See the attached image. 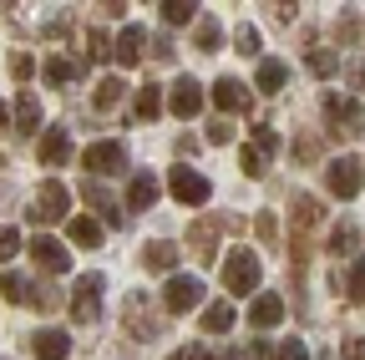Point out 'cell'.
I'll return each mask as SVG.
<instances>
[{
	"label": "cell",
	"mask_w": 365,
	"mask_h": 360,
	"mask_svg": "<svg viewBox=\"0 0 365 360\" xmlns=\"http://www.w3.org/2000/svg\"><path fill=\"white\" fill-rule=\"evenodd\" d=\"M16 254H21V234L16 229H0V264L16 259Z\"/></svg>",
	"instance_id": "cell-39"
},
{
	"label": "cell",
	"mask_w": 365,
	"mask_h": 360,
	"mask_svg": "<svg viewBox=\"0 0 365 360\" xmlns=\"http://www.w3.org/2000/svg\"><path fill=\"white\" fill-rule=\"evenodd\" d=\"M350 299H355V304H365V259H355V264H350Z\"/></svg>",
	"instance_id": "cell-36"
},
{
	"label": "cell",
	"mask_w": 365,
	"mask_h": 360,
	"mask_svg": "<svg viewBox=\"0 0 365 360\" xmlns=\"http://www.w3.org/2000/svg\"><path fill=\"white\" fill-rule=\"evenodd\" d=\"M304 61H309L314 76H335V71H340V56H335V51H304Z\"/></svg>",
	"instance_id": "cell-33"
},
{
	"label": "cell",
	"mask_w": 365,
	"mask_h": 360,
	"mask_svg": "<svg viewBox=\"0 0 365 360\" xmlns=\"http://www.w3.org/2000/svg\"><path fill=\"white\" fill-rule=\"evenodd\" d=\"M254 153H264V158H274V153H279V132H274L269 122H259L254 127V143H249Z\"/></svg>",
	"instance_id": "cell-32"
},
{
	"label": "cell",
	"mask_w": 365,
	"mask_h": 360,
	"mask_svg": "<svg viewBox=\"0 0 365 360\" xmlns=\"http://www.w3.org/2000/svg\"><path fill=\"white\" fill-rule=\"evenodd\" d=\"M36 153H41V163H46V168H61V163L71 158V132H66V127L41 132V148H36Z\"/></svg>",
	"instance_id": "cell-17"
},
{
	"label": "cell",
	"mask_w": 365,
	"mask_h": 360,
	"mask_svg": "<svg viewBox=\"0 0 365 360\" xmlns=\"http://www.w3.org/2000/svg\"><path fill=\"white\" fill-rule=\"evenodd\" d=\"M345 360H365V340H345Z\"/></svg>",
	"instance_id": "cell-47"
},
{
	"label": "cell",
	"mask_w": 365,
	"mask_h": 360,
	"mask_svg": "<svg viewBox=\"0 0 365 360\" xmlns=\"http://www.w3.org/2000/svg\"><path fill=\"white\" fill-rule=\"evenodd\" d=\"M294 11H299L294 0H279V6H274V16H279V21H294Z\"/></svg>",
	"instance_id": "cell-48"
},
{
	"label": "cell",
	"mask_w": 365,
	"mask_h": 360,
	"mask_svg": "<svg viewBox=\"0 0 365 360\" xmlns=\"http://www.w3.org/2000/svg\"><path fill=\"white\" fill-rule=\"evenodd\" d=\"M259 92H284V81H289V66L284 61H259Z\"/></svg>",
	"instance_id": "cell-24"
},
{
	"label": "cell",
	"mask_w": 365,
	"mask_h": 360,
	"mask_svg": "<svg viewBox=\"0 0 365 360\" xmlns=\"http://www.w3.org/2000/svg\"><path fill=\"white\" fill-rule=\"evenodd\" d=\"M112 56H117V66H137V61L148 56V31H143V26H122Z\"/></svg>",
	"instance_id": "cell-14"
},
{
	"label": "cell",
	"mask_w": 365,
	"mask_h": 360,
	"mask_svg": "<svg viewBox=\"0 0 365 360\" xmlns=\"http://www.w3.org/2000/svg\"><path fill=\"white\" fill-rule=\"evenodd\" d=\"M259 274H264V264L254 249H228V259H223V289L228 294H254Z\"/></svg>",
	"instance_id": "cell-1"
},
{
	"label": "cell",
	"mask_w": 365,
	"mask_h": 360,
	"mask_svg": "<svg viewBox=\"0 0 365 360\" xmlns=\"http://www.w3.org/2000/svg\"><path fill=\"white\" fill-rule=\"evenodd\" d=\"M31 71H36L31 51H11V76H16V81H31Z\"/></svg>",
	"instance_id": "cell-37"
},
{
	"label": "cell",
	"mask_w": 365,
	"mask_h": 360,
	"mask_svg": "<svg viewBox=\"0 0 365 360\" xmlns=\"http://www.w3.org/2000/svg\"><path fill=\"white\" fill-rule=\"evenodd\" d=\"M31 309H56L61 304V294L51 289V284H31V299H26Z\"/></svg>",
	"instance_id": "cell-34"
},
{
	"label": "cell",
	"mask_w": 365,
	"mask_h": 360,
	"mask_svg": "<svg viewBox=\"0 0 365 360\" xmlns=\"http://www.w3.org/2000/svg\"><path fill=\"white\" fill-rule=\"evenodd\" d=\"M11 117H16V127H21V132H36V127H41V102L21 92V97H16V107H11Z\"/></svg>",
	"instance_id": "cell-27"
},
{
	"label": "cell",
	"mask_w": 365,
	"mask_h": 360,
	"mask_svg": "<svg viewBox=\"0 0 365 360\" xmlns=\"http://www.w3.org/2000/svg\"><path fill=\"white\" fill-rule=\"evenodd\" d=\"M81 163H86V173H91V178H97V173H122L127 148H122V143H91V148L81 153Z\"/></svg>",
	"instance_id": "cell-12"
},
{
	"label": "cell",
	"mask_w": 365,
	"mask_h": 360,
	"mask_svg": "<svg viewBox=\"0 0 365 360\" xmlns=\"http://www.w3.org/2000/svg\"><path fill=\"white\" fill-rule=\"evenodd\" d=\"M355 244H360V229H355V223H335L330 249H335V254H355Z\"/></svg>",
	"instance_id": "cell-30"
},
{
	"label": "cell",
	"mask_w": 365,
	"mask_h": 360,
	"mask_svg": "<svg viewBox=\"0 0 365 360\" xmlns=\"http://www.w3.org/2000/svg\"><path fill=\"white\" fill-rule=\"evenodd\" d=\"M350 86H355V92H365V61L350 66Z\"/></svg>",
	"instance_id": "cell-46"
},
{
	"label": "cell",
	"mask_w": 365,
	"mask_h": 360,
	"mask_svg": "<svg viewBox=\"0 0 365 360\" xmlns=\"http://www.w3.org/2000/svg\"><path fill=\"white\" fill-rule=\"evenodd\" d=\"M158 193H163V188H158V178H153V173H137V178H132V188H127V208H132V213H148V208L158 203Z\"/></svg>",
	"instance_id": "cell-20"
},
{
	"label": "cell",
	"mask_w": 365,
	"mask_h": 360,
	"mask_svg": "<svg viewBox=\"0 0 365 360\" xmlns=\"http://www.w3.org/2000/svg\"><path fill=\"white\" fill-rule=\"evenodd\" d=\"M228 229V218H218V213H203V218H193V229H188V249L203 259V264H213V244H218V234Z\"/></svg>",
	"instance_id": "cell-9"
},
{
	"label": "cell",
	"mask_w": 365,
	"mask_h": 360,
	"mask_svg": "<svg viewBox=\"0 0 365 360\" xmlns=\"http://www.w3.org/2000/svg\"><path fill=\"white\" fill-rule=\"evenodd\" d=\"M168 193H173V198H178L182 208H188V203L198 208V203H208V193H213V183H208V178H203V173H193L188 163H178V168L168 173Z\"/></svg>",
	"instance_id": "cell-3"
},
{
	"label": "cell",
	"mask_w": 365,
	"mask_h": 360,
	"mask_svg": "<svg viewBox=\"0 0 365 360\" xmlns=\"http://www.w3.org/2000/svg\"><path fill=\"white\" fill-rule=\"evenodd\" d=\"M325 183H330L335 198H355V193L365 188V168H360V158H335V163L325 168Z\"/></svg>",
	"instance_id": "cell-6"
},
{
	"label": "cell",
	"mask_w": 365,
	"mask_h": 360,
	"mask_svg": "<svg viewBox=\"0 0 365 360\" xmlns=\"http://www.w3.org/2000/svg\"><path fill=\"white\" fill-rule=\"evenodd\" d=\"M163 304H168V314H188V309H198V304H203V279H193V274H173L168 289H163Z\"/></svg>",
	"instance_id": "cell-7"
},
{
	"label": "cell",
	"mask_w": 365,
	"mask_h": 360,
	"mask_svg": "<svg viewBox=\"0 0 365 360\" xmlns=\"http://www.w3.org/2000/svg\"><path fill=\"white\" fill-rule=\"evenodd\" d=\"M274 360H309V350H304V340H284Z\"/></svg>",
	"instance_id": "cell-44"
},
{
	"label": "cell",
	"mask_w": 365,
	"mask_h": 360,
	"mask_svg": "<svg viewBox=\"0 0 365 360\" xmlns=\"http://www.w3.org/2000/svg\"><path fill=\"white\" fill-rule=\"evenodd\" d=\"M66 213H71V188L56 183V178H46L36 188V198H31V208H26V218L31 223H61Z\"/></svg>",
	"instance_id": "cell-2"
},
{
	"label": "cell",
	"mask_w": 365,
	"mask_h": 360,
	"mask_svg": "<svg viewBox=\"0 0 365 360\" xmlns=\"http://www.w3.org/2000/svg\"><path fill=\"white\" fill-rule=\"evenodd\" d=\"M198 51H218V26L213 21H198Z\"/></svg>",
	"instance_id": "cell-40"
},
{
	"label": "cell",
	"mask_w": 365,
	"mask_h": 360,
	"mask_svg": "<svg viewBox=\"0 0 365 360\" xmlns=\"http://www.w3.org/2000/svg\"><path fill=\"white\" fill-rule=\"evenodd\" d=\"M234 320H239V314H234V304H228V299H218V304H208V309H203V330H208V335L234 330Z\"/></svg>",
	"instance_id": "cell-23"
},
{
	"label": "cell",
	"mask_w": 365,
	"mask_h": 360,
	"mask_svg": "<svg viewBox=\"0 0 365 360\" xmlns=\"http://www.w3.org/2000/svg\"><path fill=\"white\" fill-rule=\"evenodd\" d=\"M234 46H239V56H259V31L254 26H239L234 31Z\"/></svg>",
	"instance_id": "cell-35"
},
{
	"label": "cell",
	"mask_w": 365,
	"mask_h": 360,
	"mask_svg": "<svg viewBox=\"0 0 365 360\" xmlns=\"http://www.w3.org/2000/svg\"><path fill=\"white\" fill-rule=\"evenodd\" d=\"M31 259L46 269V274H61V269L71 264V254H66V244H56L51 234H36L31 239Z\"/></svg>",
	"instance_id": "cell-13"
},
{
	"label": "cell",
	"mask_w": 365,
	"mask_h": 360,
	"mask_svg": "<svg viewBox=\"0 0 365 360\" xmlns=\"http://www.w3.org/2000/svg\"><path fill=\"white\" fill-rule=\"evenodd\" d=\"M168 360H198V350H193V345H182V350H173Z\"/></svg>",
	"instance_id": "cell-49"
},
{
	"label": "cell",
	"mask_w": 365,
	"mask_h": 360,
	"mask_svg": "<svg viewBox=\"0 0 365 360\" xmlns=\"http://www.w3.org/2000/svg\"><path fill=\"white\" fill-rule=\"evenodd\" d=\"M0 132H11V107L0 102Z\"/></svg>",
	"instance_id": "cell-50"
},
{
	"label": "cell",
	"mask_w": 365,
	"mask_h": 360,
	"mask_svg": "<svg viewBox=\"0 0 365 360\" xmlns=\"http://www.w3.org/2000/svg\"><path fill=\"white\" fill-rule=\"evenodd\" d=\"M76 76H81V66L66 61V56H51V61H46V81H51V86H66V81H76Z\"/></svg>",
	"instance_id": "cell-29"
},
{
	"label": "cell",
	"mask_w": 365,
	"mask_h": 360,
	"mask_svg": "<svg viewBox=\"0 0 365 360\" xmlns=\"http://www.w3.org/2000/svg\"><path fill=\"white\" fill-rule=\"evenodd\" d=\"M319 218H325V208H319V198L299 193V198H294V254H304V234L314 229Z\"/></svg>",
	"instance_id": "cell-15"
},
{
	"label": "cell",
	"mask_w": 365,
	"mask_h": 360,
	"mask_svg": "<svg viewBox=\"0 0 365 360\" xmlns=\"http://www.w3.org/2000/svg\"><path fill=\"white\" fill-rule=\"evenodd\" d=\"M143 264L153 269V274H173V269H178V244H168V239H153V244L143 249Z\"/></svg>",
	"instance_id": "cell-21"
},
{
	"label": "cell",
	"mask_w": 365,
	"mask_h": 360,
	"mask_svg": "<svg viewBox=\"0 0 365 360\" xmlns=\"http://www.w3.org/2000/svg\"><path fill=\"white\" fill-rule=\"evenodd\" d=\"M168 107H173V117H182V122L198 117V112H203V86H198L193 76H178L173 92H168Z\"/></svg>",
	"instance_id": "cell-11"
},
{
	"label": "cell",
	"mask_w": 365,
	"mask_h": 360,
	"mask_svg": "<svg viewBox=\"0 0 365 360\" xmlns=\"http://www.w3.org/2000/svg\"><path fill=\"white\" fill-rule=\"evenodd\" d=\"M122 92H127V86H122L117 76H107V81H97V92H91V107H97V112H112V107H122Z\"/></svg>",
	"instance_id": "cell-26"
},
{
	"label": "cell",
	"mask_w": 365,
	"mask_h": 360,
	"mask_svg": "<svg viewBox=\"0 0 365 360\" xmlns=\"http://www.w3.org/2000/svg\"><path fill=\"white\" fill-rule=\"evenodd\" d=\"M213 107L228 112V117H234V112H249V107H254V92H249L244 81H234V76H218V81H213Z\"/></svg>",
	"instance_id": "cell-10"
},
{
	"label": "cell",
	"mask_w": 365,
	"mask_h": 360,
	"mask_svg": "<svg viewBox=\"0 0 365 360\" xmlns=\"http://www.w3.org/2000/svg\"><path fill=\"white\" fill-rule=\"evenodd\" d=\"M239 168H244L249 178H264V153H254V148H239Z\"/></svg>",
	"instance_id": "cell-38"
},
{
	"label": "cell",
	"mask_w": 365,
	"mask_h": 360,
	"mask_svg": "<svg viewBox=\"0 0 365 360\" xmlns=\"http://www.w3.org/2000/svg\"><path fill=\"white\" fill-rule=\"evenodd\" d=\"M122 320H127V335L132 340H153L158 335V314H153V304L143 294H127L122 299Z\"/></svg>",
	"instance_id": "cell-8"
},
{
	"label": "cell",
	"mask_w": 365,
	"mask_h": 360,
	"mask_svg": "<svg viewBox=\"0 0 365 360\" xmlns=\"http://www.w3.org/2000/svg\"><path fill=\"white\" fill-rule=\"evenodd\" d=\"M66 239L81 244V249H97V244H102V223H97V218H71V223H66Z\"/></svg>",
	"instance_id": "cell-22"
},
{
	"label": "cell",
	"mask_w": 365,
	"mask_h": 360,
	"mask_svg": "<svg viewBox=\"0 0 365 360\" xmlns=\"http://www.w3.org/2000/svg\"><path fill=\"white\" fill-rule=\"evenodd\" d=\"M158 11H163V21H168V26H188V21L198 16V6H193V0H163Z\"/></svg>",
	"instance_id": "cell-28"
},
{
	"label": "cell",
	"mask_w": 365,
	"mask_h": 360,
	"mask_svg": "<svg viewBox=\"0 0 365 360\" xmlns=\"http://www.w3.org/2000/svg\"><path fill=\"white\" fill-rule=\"evenodd\" d=\"M81 193H86V203L91 208H97L107 223H112V229H122V223H127V213H117V203H112V193L102 188V178H86V183H81Z\"/></svg>",
	"instance_id": "cell-18"
},
{
	"label": "cell",
	"mask_w": 365,
	"mask_h": 360,
	"mask_svg": "<svg viewBox=\"0 0 365 360\" xmlns=\"http://www.w3.org/2000/svg\"><path fill=\"white\" fill-rule=\"evenodd\" d=\"M31 350H36V360H66V350H71V335L66 330H36L31 335Z\"/></svg>",
	"instance_id": "cell-16"
},
{
	"label": "cell",
	"mask_w": 365,
	"mask_h": 360,
	"mask_svg": "<svg viewBox=\"0 0 365 360\" xmlns=\"http://www.w3.org/2000/svg\"><path fill=\"white\" fill-rule=\"evenodd\" d=\"M335 36L355 46V41H360V21H355V16H340V21H335Z\"/></svg>",
	"instance_id": "cell-42"
},
{
	"label": "cell",
	"mask_w": 365,
	"mask_h": 360,
	"mask_svg": "<svg viewBox=\"0 0 365 360\" xmlns=\"http://www.w3.org/2000/svg\"><path fill=\"white\" fill-rule=\"evenodd\" d=\"M102 274H81L76 279V289H71V320L76 325H91V320H97V314H102Z\"/></svg>",
	"instance_id": "cell-4"
},
{
	"label": "cell",
	"mask_w": 365,
	"mask_h": 360,
	"mask_svg": "<svg viewBox=\"0 0 365 360\" xmlns=\"http://www.w3.org/2000/svg\"><path fill=\"white\" fill-rule=\"evenodd\" d=\"M228 138H234V127H228V122H213L208 127V143H228Z\"/></svg>",
	"instance_id": "cell-45"
},
{
	"label": "cell",
	"mask_w": 365,
	"mask_h": 360,
	"mask_svg": "<svg viewBox=\"0 0 365 360\" xmlns=\"http://www.w3.org/2000/svg\"><path fill=\"white\" fill-rule=\"evenodd\" d=\"M294 158H299V163H314V158H319V138H309V132H304V138L294 143Z\"/></svg>",
	"instance_id": "cell-43"
},
{
	"label": "cell",
	"mask_w": 365,
	"mask_h": 360,
	"mask_svg": "<svg viewBox=\"0 0 365 360\" xmlns=\"http://www.w3.org/2000/svg\"><path fill=\"white\" fill-rule=\"evenodd\" d=\"M86 46H91V51H86L91 61H107V51H112V46H107V36H102V31H86Z\"/></svg>",
	"instance_id": "cell-41"
},
{
	"label": "cell",
	"mask_w": 365,
	"mask_h": 360,
	"mask_svg": "<svg viewBox=\"0 0 365 360\" xmlns=\"http://www.w3.org/2000/svg\"><path fill=\"white\" fill-rule=\"evenodd\" d=\"M279 320H284V299H279V294H259V299L249 304V325H254V330H274Z\"/></svg>",
	"instance_id": "cell-19"
},
{
	"label": "cell",
	"mask_w": 365,
	"mask_h": 360,
	"mask_svg": "<svg viewBox=\"0 0 365 360\" xmlns=\"http://www.w3.org/2000/svg\"><path fill=\"white\" fill-rule=\"evenodd\" d=\"M132 112L143 117V122H153V117L163 112V86H153V81H148V86H137V102H132Z\"/></svg>",
	"instance_id": "cell-25"
},
{
	"label": "cell",
	"mask_w": 365,
	"mask_h": 360,
	"mask_svg": "<svg viewBox=\"0 0 365 360\" xmlns=\"http://www.w3.org/2000/svg\"><path fill=\"white\" fill-rule=\"evenodd\" d=\"M198 360H223V355L218 350H198Z\"/></svg>",
	"instance_id": "cell-51"
},
{
	"label": "cell",
	"mask_w": 365,
	"mask_h": 360,
	"mask_svg": "<svg viewBox=\"0 0 365 360\" xmlns=\"http://www.w3.org/2000/svg\"><path fill=\"white\" fill-rule=\"evenodd\" d=\"M0 294H6L11 304H26V299H31V279H21V274H0Z\"/></svg>",
	"instance_id": "cell-31"
},
{
	"label": "cell",
	"mask_w": 365,
	"mask_h": 360,
	"mask_svg": "<svg viewBox=\"0 0 365 360\" xmlns=\"http://www.w3.org/2000/svg\"><path fill=\"white\" fill-rule=\"evenodd\" d=\"M325 112H330V138H350V127H355V132L365 127V107H360L355 97L325 92Z\"/></svg>",
	"instance_id": "cell-5"
}]
</instances>
